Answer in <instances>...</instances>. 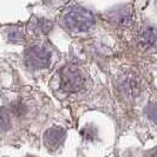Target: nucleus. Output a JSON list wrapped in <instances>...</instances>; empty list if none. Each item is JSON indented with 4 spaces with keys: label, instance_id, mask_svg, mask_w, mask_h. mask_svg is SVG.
Instances as JSON below:
<instances>
[{
    "label": "nucleus",
    "instance_id": "obj_1",
    "mask_svg": "<svg viewBox=\"0 0 157 157\" xmlns=\"http://www.w3.org/2000/svg\"><path fill=\"white\" fill-rule=\"evenodd\" d=\"M62 23L71 32H86L94 25V17L89 10L73 6L64 13Z\"/></svg>",
    "mask_w": 157,
    "mask_h": 157
},
{
    "label": "nucleus",
    "instance_id": "obj_2",
    "mask_svg": "<svg viewBox=\"0 0 157 157\" xmlns=\"http://www.w3.org/2000/svg\"><path fill=\"white\" fill-rule=\"evenodd\" d=\"M84 82L82 71L75 65H67L60 71V84L64 91L77 92L83 87Z\"/></svg>",
    "mask_w": 157,
    "mask_h": 157
},
{
    "label": "nucleus",
    "instance_id": "obj_3",
    "mask_svg": "<svg viewBox=\"0 0 157 157\" xmlns=\"http://www.w3.org/2000/svg\"><path fill=\"white\" fill-rule=\"evenodd\" d=\"M51 60V53L45 47L32 46L25 51L24 62L25 65L32 70H40L48 66Z\"/></svg>",
    "mask_w": 157,
    "mask_h": 157
},
{
    "label": "nucleus",
    "instance_id": "obj_4",
    "mask_svg": "<svg viewBox=\"0 0 157 157\" xmlns=\"http://www.w3.org/2000/svg\"><path fill=\"white\" fill-rule=\"evenodd\" d=\"M108 19H109V23L113 24L116 26L125 27L132 24L134 13L129 5H121L108 12Z\"/></svg>",
    "mask_w": 157,
    "mask_h": 157
},
{
    "label": "nucleus",
    "instance_id": "obj_5",
    "mask_svg": "<svg viewBox=\"0 0 157 157\" xmlns=\"http://www.w3.org/2000/svg\"><path fill=\"white\" fill-rule=\"evenodd\" d=\"M66 136V131L59 126H52L47 129L44 134V144L50 151L57 150L62 144Z\"/></svg>",
    "mask_w": 157,
    "mask_h": 157
},
{
    "label": "nucleus",
    "instance_id": "obj_6",
    "mask_svg": "<svg viewBox=\"0 0 157 157\" xmlns=\"http://www.w3.org/2000/svg\"><path fill=\"white\" fill-rule=\"evenodd\" d=\"M140 44L144 48H154L157 46V29L152 26H144L140 32Z\"/></svg>",
    "mask_w": 157,
    "mask_h": 157
},
{
    "label": "nucleus",
    "instance_id": "obj_7",
    "mask_svg": "<svg viewBox=\"0 0 157 157\" xmlns=\"http://www.w3.org/2000/svg\"><path fill=\"white\" fill-rule=\"evenodd\" d=\"M11 128V117L5 108H0V130L7 131Z\"/></svg>",
    "mask_w": 157,
    "mask_h": 157
},
{
    "label": "nucleus",
    "instance_id": "obj_8",
    "mask_svg": "<svg viewBox=\"0 0 157 157\" xmlns=\"http://www.w3.org/2000/svg\"><path fill=\"white\" fill-rule=\"evenodd\" d=\"M144 113L148 116L150 121H152L154 123L157 124V103H150L147 105Z\"/></svg>",
    "mask_w": 157,
    "mask_h": 157
},
{
    "label": "nucleus",
    "instance_id": "obj_9",
    "mask_svg": "<svg viewBox=\"0 0 157 157\" xmlns=\"http://www.w3.org/2000/svg\"><path fill=\"white\" fill-rule=\"evenodd\" d=\"M8 38H10V40H11V41H18V40L21 39V34H20V32L16 30V31L10 32Z\"/></svg>",
    "mask_w": 157,
    "mask_h": 157
},
{
    "label": "nucleus",
    "instance_id": "obj_10",
    "mask_svg": "<svg viewBox=\"0 0 157 157\" xmlns=\"http://www.w3.org/2000/svg\"><path fill=\"white\" fill-rule=\"evenodd\" d=\"M151 157H157V152H155V154H154V155H152Z\"/></svg>",
    "mask_w": 157,
    "mask_h": 157
}]
</instances>
